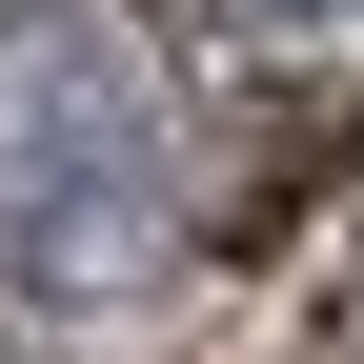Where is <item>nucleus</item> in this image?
<instances>
[{
	"instance_id": "nucleus-2",
	"label": "nucleus",
	"mask_w": 364,
	"mask_h": 364,
	"mask_svg": "<svg viewBox=\"0 0 364 364\" xmlns=\"http://www.w3.org/2000/svg\"><path fill=\"white\" fill-rule=\"evenodd\" d=\"M324 21H364V0H324Z\"/></svg>"
},
{
	"instance_id": "nucleus-1",
	"label": "nucleus",
	"mask_w": 364,
	"mask_h": 364,
	"mask_svg": "<svg viewBox=\"0 0 364 364\" xmlns=\"http://www.w3.org/2000/svg\"><path fill=\"white\" fill-rule=\"evenodd\" d=\"M0 243L61 324L142 304L162 263V61L102 0H0Z\"/></svg>"
}]
</instances>
